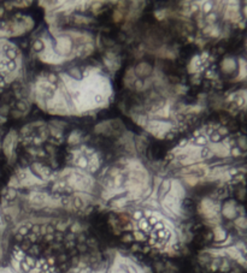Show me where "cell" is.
I'll list each match as a JSON object with an SVG mask.
<instances>
[{"instance_id":"7402d4cb","label":"cell","mask_w":247,"mask_h":273,"mask_svg":"<svg viewBox=\"0 0 247 273\" xmlns=\"http://www.w3.org/2000/svg\"><path fill=\"white\" fill-rule=\"evenodd\" d=\"M6 55H7V58H9L10 60H15L16 57H17V53H16V51L12 48V49H9V51L6 52Z\"/></svg>"},{"instance_id":"d4e9b609","label":"cell","mask_w":247,"mask_h":273,"mask_svg":"<svg viewBox=\"0 0 247 273\" xmlns=\"http://www.w3.org/2000/svg\"><path fill=\"white\" fill-rule=\"evenodd\" d=\"M16 62H15V60H9V62H7V64H6V68H7V70L9 71H13L15 69H16Z\"/></svg>"},{"instance_id":"3957f363","label":"cell","mask_w":247,"mask_h":273,"mask_svg":"<svg viewBox=\"0 0 247 273\" xmlns=\"http://www.w3.org/2000/svg\"><path fill=\"white\" fill-rule=\"evenodd\" d=\"M148 130L154 134V135H157V136H163L162 134L163 132H168L170 130V124L168 123H164V122H158V120H152V122H149L148 124Z\"/></svg>"},{"instance_id":"d590c367","label":"cell","mask_w":247,"mask_h":273,"mask_svg":"<svg viewBox=\"0 0 247 273\" xmlns=\"http://www.w3.org/2000/svg\"><path fill=\"white\" fill-rule=\"evenodd\" d=\"M138 124H140V125H146V118H145V117H139Z\"/></svg>"},{"instance_id":"ac0fdd59","label":"cell","mask_w":247,"mask_h":273,"mask_svg":"<svg viewBox=\"0 0 247 273\" xmlns=\"http://www.w3.org/2000/svg\"><path fill=\"white\" fill-rule=\"evenodd\" d=\"M19 268H21L24 273H29V272H30V269H32V268H30V266L25 262V260H24V259L19 262Z\"/></svg>"},{"instance_id":"6da1fadb","label":"cell","mask_w":247,"mask_h":273,"mask_svg":"<svg viewBox=\"0 0 247 273\" xmlns=\"http://www.w3.org/2000/svg\"><path fill=\"white\" fill-rule=\"evenodd\" d=\"M69 184L76 189V190H86L90 187L92 179L87 176H80V174H72L69 178Z\"/></svg>"},{"instance_id":"ba28073f","label":"cell","mask_w":247,"mask_h":273,"mask_svg":"<svg viewBox=\"0 0 247 273\" xmlns=\"http://www.w3.org/2000/svg\"><path fill=\"white\" fill-rule=\"evenodd\" d=\"M211 149L216 154H218L220 157H227L228 154H229V150H228V148L224 146V144H212L211 146Z\"/></svg>"},{"instance_id":"ab89813d","label":"cell","mask_w":247,"mask_h":273,"mask_svg":"<svg viewBox=\"0 0 247 273\" xmlns=\"http://www.w3.org/2000/svg\"><path fill=\"white\" fill-rule=\"evenodd\" d=\"M211 9H212L211 4H209V3H207V4H205V6H204V11H205V12H209Z\"/></svg>"},{"instance_id":"d6a6232c","label":"cell","mask_w":247,"mask_h":273,"mask_svg":"<svg viewBox=\"0 0 247 273\" xmlns=\"http://www.w3.org/2000/svg\"><path fill=\"white\" fill-rule=\"evenodd\" d=\"M78 141V135L77 134H75V132H72L71 134V136H70V138H69V142H77Z\"/></svg>"},{"instance_id":"4dcf8cb0","label":"cell","mask_w":247,"mask_h":273,"mask_svg":"<svg viewBox=\"0 0 247 273\" xmlns=\"http://www.w3.org/2000/svg\"><path fill=\"white\" fill-rule=\"evenodd\" d=\"M42 48H44V45H42L41 41H36V42L34 43V49H35V51H41Z\"/></svg>"},{"instance_id":"83f0119b","label":"cell","mask_w":247,"mask_h":273,"mask_svg":"<svg viewBox=\"0 0 247 273\" xmlns=\"http://www.w3.org/2000/svg\"><path fill=\"white\" fill-rule=\"evenodd\" d=\"M133 218L135 219V220H141L142 218H143V214H142V212L141 210H136V212H134V214H133Z\"/></svg>"},{"instance_id":"30bf717a","label":"cell","mask_w":247,"mask_h":273,"mask_svg":"<svg viewBox=\"0 0 247 273\" xmlns=\"http://www.w3.org/2000/svg\"><path fill=\"white\" fill-rule=\"evenodd\" d=\"M12 144H13V134H10L6 140H5V143H4V148H5V153L7 155L11 154V150H12Z\"/></svg>"},{"instance_id":"e0dca14e","label":"cell","mask_w":247,"mask_h":273,"mask_svg":"<svg viewBox=\"0 0 247 273\" xmlns=\"http://www.w3.org/2000/svg\"><path fill=\"white\" fill-rule=\"evenodd\" d=\"M129 167H130L133 171H143L142 165H141L140 163H138V161H133V163H130V164H129Z\"/></svg>"},{"instance_id":"9c48e42d","label":"cell","mask_w":247,"mask_h":273,"mask_svg":"<svg viewBox=\"0 0 247 273\" xmlns=\"http://www.w3.org/2000/svg\"><path fill=\"white\" fill-rule=\"evenodd\" d=\"M151 66L148 65V64H146V63H141V64H139L138 65V68H136V74L138 75H141V76H147V75H149V72H151Z\"/></svg>"},{"instance_id":"ee69618b","label":"cell","mask_w":247,"mask_h":273,"mask_svg":"<svg viewBox=\"0 0 247 273\" xmlns=\"http://www.w3.org/2000/svg\"><path fill=\"white\" fill-rule=\"evenodd\" d=\"M132 239H133L132 236H126V237H123V241H124V242H129V241H132Z\"/></svg>"},{"instance_id":"e575fe53","label":"cell","mask_w":247,"mask_h":273,"mask_svg":"<svg viewBox=\"0 0 247 273\" xmlns=\"http://www.w3.org/2000/svg\"><path fill=\"white\" fill-rule=\"evenodd\" d=\"M220 138H221V135H220L218 132H217V134H213V135L211 136V140H212L213 142H218Z\"/></svg>"},{"instance_id":"4fadbf2b","label":"cell","mask_w":247,"mask_h":273,"mask_svg":"<svg viewBox=\"0 0 247 273\" xmlns=\"http://www.w3.org/2000/svg\"><path fill=\"white\" fill-rule=\"evenodd\" d=\"M211 155H212V153H211V150H210L209 148H203V149H200V152H199L200 159H207V158H210Z\"/></svg>"},{"instance_id":"8992f818","label":"cell","mask_w":247,"mask_h":273,"mask_svg":"<svg viewBox=\"0 0 247 273\" xmlns=\"http://www.w3.org/2000/svg\"><path fill=\"white\" fill-rule=\"evenodd\" d=\"M46 201H47V196L42 193H33L32 196H30V202L36 207L44 206L46 203Z\"/></svg>"},{"instance_id":"b9f144b4","label":"cell","mask_w":247,"mask_h":273,"mask_svg":"<svg viewBox=\"0 0 247 273\" xmlns=\"http://www.w3.org/2000/svg\"><path fill=\"white\" fill-rule=\"evenodd\" d=\"M29 246H30V244H29V242H23L22 248H23V249H28V248H29Z\"/></svg>"},{"instance_id":"f546056e","label":"cell","mask_w":247,"mask_h":273,"mask_svg":"<svg viewBox=\"0 0 247 273\" xmlns=\"http://www.w3.org/2000/svg\"><path fill=\"white\" fill-rule=\"evenodd\" d=\"M93 101H94V102H97V104H101V102H104V98H103L100 94H95V95H94Z\"/></svg>"},{"instance_id":"ffe728a7","label":"cell","mask_w":247,"mask_h":273,"mask_svg":"<svg viewBox=\"0 0 247 273\" xmlns=\"http://www.w3.org/2000/svg\"><path fill=\"white\" fill-rule=\"evenodd\" d=\"M24 260H25V262L30 266V268H32V269H33V268H35V267H36V265H38V263H36V261H35L33 258H30V256L24 258Z\"/></svg>"},{"instance_id":"cb8c5ba5","label":"cell","mask_w":247,"mask_h":273,"mask_svg":"<svg viewBox=\"0 0 247 273\" xmlns=\"http://www.w3.org/2000/svg\"><path fill=\"white\" fill-rule=\"evenodd\" d=\"M147 221H148L149 226H151V225H152V226H154V225H156V224H157V223L159 221V219H158L157 217H154V216H151V217H148Z\"/></svg>"},{"instance_id":"44dd1931","label":"cell","mask_w":247,"mask_h":273,"mask_svg":"<svg viewBox=\"0 0 247 273\" xmlns=\"http://www.w3.org/2000/svg\"><path fill=\"white\" fill-rule=\"evenodd\" d=\"M15 258H16L18 261H22L25 256H24V254H23V252H22V250H19V249H17V248H16V249H15Z\"/></svg>"},{"instance_id":"277c9868","label":"cell","mask_w":247,"mask_h":273,"mask_svg":"<svg viewBox=\"0 0 247 273\" xmlns=\"http://www.w3.org/2000/svg\"><path fill=\"white\" fill-rule=\"evenodd\" d=\"M57 51L59 54L65 55L71 51V41L68 36H60L57 39Z\"/></svg>"},{"instance_id":"836d02e7","label":"cell","mask_w":247,"mask_h":273,"mask_svg":"<svg viewBox=\"0 0 247 273\" xmlns=\"http://www.w3.org/2000/svg\"><path fill=\"white\" fill-rule=\"evenodd\" d=\"M27 232H28V227L24 225V226H21L19 227V230H18V233L19 235H22V236H24V235H27Z\"/></svg>"},{"instance_id":"8d00e7d4","label":"cell","mask_w":247,"mask_h":273,"mask_svg":"<svg viewBox=\"0 0 247 273\" xmlns=\"http://www.w3.org/2000/svg\"><path fill=\"white\" fill-rule=\"evenodd\" d=\"M61 205H63V206H69L70 205V200L68 197H63V199H61Z\"/></svg>"},{"instance_id":"f1b7e54d","label":"cell","mask_w":247,"mask_h":273,"mask_svg":"<svg viewBox=\"0 0 247 273\" xmlns=\"http://www.w3.org/2000/svg\"><path fill=\"white\" fill-rule=\"evenodd\" d=\"M16 190L15 189H7V199H10V200H12V199H15L16 197Z\"/></svg>"},{"instance_id":"c3c4849f","label":"cell","mask_w":247,"mask_h":273,"mask_svg":"<svg viewBox=\"0 0 247 273\" xmlns=\"http://www.w3.org/2000/svg\"><path fill=\"white\" fill-rule=\"evenodd\" d=\"M16 239H17V241H22V239H23V236H22V235H19V233H18V235H17V236H16Z\"/></svg>"},{"instance_id":"d6986e66","label":"cell","mask_w":247,"mask_h":273,"mask_svg":"<svg viewBox=\"0 0 247 273\" xmlns=\"http://www.w3.org/2000/svg\"><path fill=\"white\" fill-rule=\"evenodd\" d=\"M76 164H77V166L81 167V169H86V167L88 166V161H87V159H86L84 157H81V158L76 161Z\"/></svg>"},{"instance_id":"f907efd6","label":"cell","mask_w":247,"mask_h":273,"mask_svg":"<svg viewBox=\"0 0 247 273\" xmlns=\"http://www.w3.org/2000/svg\"><path fill=\"white\" fill-rule=\"evenodd\" d=\"M3 13H4V10H3V9H1V7H0V16H1V15H3Z\"/></svg>"},{"instance_id":"603a6c76","label":"cell","mask_w":247,"mask_h":273,"mask_svg":"<svg viewBox=\"0 0 247 273\" xmlns=\"http://www.w3.org/2000/svg\"><path fill=\"white\" fill-rule=\"evenodd\" d=\"M153 229L156 230V232H157V231H160V230H164V229H165V224H164V221H160V220H159L156 225L153 226Z\"/></svg>"},{"instance_id":"7dc6e473","label":"cell","mask_w":247,"mask_h":273,"mask_svg":"<svg viewBox=\"0 0 247 273\" xmlns=\"http://www.w3.org/2000/svg\"><path fill=\"white\" fill-rule=\"evenodd\" d=\"M239 149H233V155H239Z\"/></svg>"},{"instance_id":"7a4b0ae2","label":"cell","mask_w":247,"mask_h":273,"mask_svg":"<svg viewBox=\"0 0 247 273\" xmlns=\"http://www.w3.org/2000/svg\"><path fill=\"white\" fill-rule=\"evenodd\" d=\"M163 206L171 214H178L180 213V200L176 199L170 193L163 199Z\"/></svg>"},{"instance_id":"4316f807","label":"cell","mask_w":247,"mask_h":273,"mask_svg":"<svg viewBox=\"0 0 247 273\" xmlns=\"http://www.w3.org/2000/svg\"><path fill=\"white\" fill-rule=\"evenodd\" d=\"M186 180H187V183H189V184H195L197 182H198V178L197 177H194V176H186Z\"/></svg>"},{"instance_id":"1f68e13d","label":"cell","mask_w":247,"mask_h":273,"mask_svg":"<svg viewBox=\"0 0 247 273\" xmlns=\"http://www.w3.org/2000/svg\"><path fill=\"white\" fill-rule=\"evenodd\" d=\"M83 206V201L80 197H75V207L76 208H81Z\"/></svg>"},{"instance_id":"f6af8a7d","label":"cell","mask_w":247,"mask_h":273,"mask_svg":"<svg viewBox=\"0 0 247 273\" xmlns=\"http://www.w3.org/2000/svg\"><path fill=\"white\" fill-rule=\"evenodd\" d=\"M48 79H50V83H52V82H54V81H55V76H54V75H50Z\"/></svg>"},{"instance_id":"2e32d148","label":"cell","mask_w":247,"mask_h":273,"mask_svg":"<svg viewBox=\"0 0 247 273\" xmlns=\"http://www.w3.org/2000/svg\"><path fill=\"white\" fill-rule=\"evenodd\" d=\"M139 227L141 229V230H143V231H148L149 230V224H148V221H147V219H141L140 221H139Z\"/></svg>"},{"instance_id":"484cf974","label":"cell","mask_w":247,"mask_h":273,"mask_svg":"<svg viewBox=\"0 0 247 273\" xmlns=\"http://www.w3.org/2000/svg\"><path fill=\"white\" fill-rule=\"evenodd\" d=\"M206 138L204 137V136H198L197 137V140H195V143L198 144V146H205L206 144Z\"/></svg>"},{"instance_id":"f35d334b","label":"cell","mask_w":247,"mask_h":273,"mask_svg":"<svg viewBox=\"0 0 247 273\" xmlns=\"http://www.w3.org/2000/svg\"><path fill=\"white\" fill-rule=\"evenodd\" d=\"M126 273H138V272H136V269H135L133 266H128V267H127Z\"/></svg>"},{"instance_id":"9a60e30c","label":"cell","mask_w":247,"mask_h":273,"mask_svg":"<svg viewBox=\"0 0 247 273\" xmlns=\"http://www.w3.org/2000/svg\"><path fill=\"white\" fill-rule=\"evenodd\" d=\"M240 68H241V75H240V78H242V77H245L246 75H247V63L245 62V60H240Z\"/></svg>"},{"instance_id":"60d3db41","label":"cell","mask_w":247,"mask_h":273,"mask_svg":"<svg viewBox=\"0 0 247 273\" xmlns=\"http://www.w3.org/2000/svg\"><path fill=\"white\" fill-rule=\"evenodd\" d=\"M187 143H188V141H187V140H183L182 142H180V147H181V148H183L184 146H187Z\"/></svg>"},{"instance_id":"52a82bcc","label":"cell","mask_w":247,"mask_h":273,"mask_svg":"<svg viewBox=\"0 0 247 273\" xmlns=\"http://www.w3.org/2000/svg\"><path fill=\"white\" fill-rule=\"evenodd\" d=\"M170 188H171V182L169 179H164L160 183V187H159V193H158L159 197L164 199L170 193Z\"/></svg>"},{"instance_id":"5b68a950","label":"cell","mask_w":247,"mask_h":273,"mask_svg":"<svg viewBox=\"0 0 247 273\" xmlns=\"http://www.w3.org/2000/svg\"><path fill=\"white\" fill-rule=\"evenodd\" d=\"M170 194L171 195H174L176 199H183V196H184V189H183V187L181 185V183L178 180H172L171 182V188H170Z\"/></svg>"},{"instance_id":"7c38bea8","label":"cell","mask_w":247,"mask_h":273,"mask_svg":"<svg viewBox=\"0 0 247 273\" xmlns=\"http://www.w3.org/2000/svg\"><path fill=\"white\" fill-rule=\"evenodd\" d=\"M98 167H99V160H98L97 157L94 155V157H92V160H90V163H89V170H90L92 172H95V171L98 170Z\"/></svg>"},{"instance_id":"5bb4252c","label":"cell","mask_w":247,"mask_h":273,"mask_svg":"<svg viewBox=\"0 0 247 273\" xmlns=\"http://www.w3.org/2000/svg\"><path fill=\"white\" fill-rule=\"evenodd\" d=\"M214 238H216V241H223L226 238V232L223 230H221V229H216Z\"/></svg>"},{"instance_id":"7bdbcfd3","label":"cell","mask_w":247,"mask_h":273,"mask_svg":"<svg viewBox=\"0 0 247 273\" xmlns=\"http://www.w3.org/2000/svg\"><path fill=\"white\" fill-rule=\"evenodd\" d=\"M135 85H136L138 89H141V88H142V82H141V81H136V84H135Z\"/></svg>"},{"instance_id":"bcb514c9","label":"cell","mask_w":247,"mask_h":273,"mask_svg":"<svg viewBox=\"0 0 247 273\" xmlns=\"http://www.w3.org/2000/svg\"><path fill=\"white\" fill-rule=\"evenodd\" d=\"M135 236H136V238H139V239H143V235H141L140 232H135Z\"/></svg>"},{"instance_id":"8fae6325","label":"cell","mask_w":247,"mask_h":273,"mask_svg":"<svg viewBox=\"0 0 247 273\" xmlns=\"http://www.w3.org/2000/svg\"><path fill=\"white\" fill-rule=\"evenodd\" d=\"M222 68H223V70H224V71L229 72V71H233V70H234L235 64H234V62H233L231 59H227V60H224V63H223Z\"/></svg>"},{"instance_id":"74e56055","label":"cell","mask_w":247,"mask_h":273,"mask_svg":"<svg viewBox=\"0 0 247 273\" xmlns=\"http://www.w3.org/2000/svg\"><path fill=\"white\" fill-rule=\"evenodd\" d=\"M228 253H229L233 258H237V252H236L235 249H233V248H231V249H228Z\"/></svg>"},{"instance_id":"681fc988","label":"cell","mask_w":247,"mask_h":273,"mask_svg":"<svg viewBox=\"0 0 247 273\" xmlns=\"http://www.w3.org/2000/svg\"><path fill=\"white\" fill-rule=\"evenodd\" d=\"M18 107H19V108H22V110H24V108H25V106H24L23 104H18Z\"/></svg>"}]
</instances>
